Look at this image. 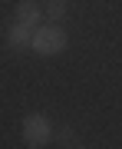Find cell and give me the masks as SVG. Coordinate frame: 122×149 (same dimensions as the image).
Returning <instances> with one entry per match:
<instances>
[{"label": "cell", "instance_id": "cell-1", "mask_svg": "<svg viewBox=\"0 0 122 149\" xmlns=\"http://www.w3.org/2000/svg\"><path fill=\"white\" fill-rule=\"evenodd\" d=\"M33 50H37L40 56H53V53H63L66 50V33L59 30V27H37L33 30V43H30Z\"/></svg>", "mask_w": 122, "mask_h": 149}, {"label": "cell", "instance_id": "cell-2", "mask_svg": "<svg viewBox=\"0 0 122 149\" xmlns=\"http://www.w3.org/2000/svg\"><path fill=\"white\" fill-rule=\"evenodd\" d=\"M23 139H27V146H33V149L46 146L50 139H53V123L43 116V113H30V116L23 119Z\"/></svg>", "mask_w": 122, "mask_h": 149}, {"label": "cell", "instance_id": "cell-3", "mask_svg": "<svg viewBox=\"0 0 122 149\" xmlns=\"http://www.w3.org/2000/svg\"><path fill=\"white\" fill-rule=\"evenodd\" d=\"M13 17H17V23H27L30 30H37V23H40V3L37 0H20Z\"/></svg>", "mask_w": 122, "mask_h": 149}, {"label": "cell", "instance_id": "cell-4", "mask_svg": "<svg viewBox=\"0 0 122 149\" xmlns=\"http://www.w3.org/2000/svg\"><path fill=\"white\" fill-rule=\"evenodd\" d=\"M7 43H10L13 50H27L30 43H33V30L27 27V23H17L13 20V27L7 30Z\"/></svg>", "mask_w": 122, "mask_h": 149}, {"label": "cell", "instance_id": "cell-5", "mask_svg": "<svg viewBox=\"0 0 122 149\" xmlns=\"http://www.w3.org/2000/svg\"><path fill=\"white\" fill-rule=\"evenodd\" d=\"M46 13L53 17V20H59V17L66 13V0H50V7H46Z\"/></svg>", "mask_w": 122, "mask_h": 149}, {"label": "cell", "instance_id": "cell-6", "mask_svg": "<svg viewBox=\"0 0 122 149\" xmlns=\"http://www.w3.org/2000/svg\"><path fill=\"white\" fill-rule=\"evenodd\" d=\"M73 149H79V146H73Z\"/></svg>", "mask_w": 122, "mask_h": 149}]
</instances>
